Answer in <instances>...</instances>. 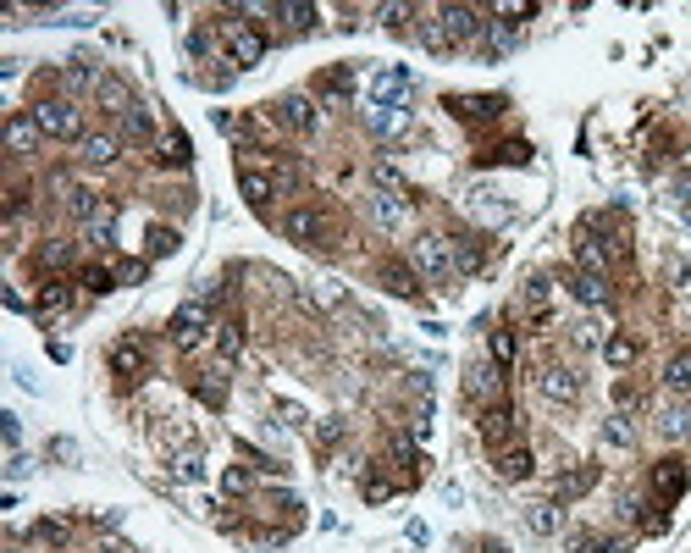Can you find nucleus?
<instances>
[{
    "instance_id": "obj_52",
    "label": "nucleus",
    "mask_w": 691,
    "mask_h": 553,
    "mask_svg": "<svg viewBox=\"0 0 691 553\" xmlns=\"http://www.w3.org/2000/svg\"><path fill=\"white\" fill-rule=\"evenodd\" d=\"M343 437V420H321V443H338Z\"/></svg>"
},
{
    "instance_id": "obj_7",
    "label": "nucleus",
    "mask_w": 691,
    "mask_h": 553,
    "mask_svg": "<svg viewBox=\"0 0 691 553\" xmlns=\"http://www.w3.org/2000/svg\"><path fill=\"white\" fill-rule=\"evenodd\" d=\"M39 144H45V134H39L34 111H12V117H6V150H12V155H34Z\"/></svg>"
},
{
    "instance_id": "obj_8",
    "label": "nucleus",
    "mask_w": 691,
    "mask_h": 553,
    "mask_svg": "<svg viewBox=\"0 0 691 553\" xmlns=\"http://www.w3.org/2000/svg\"><path fill=\"white\" fill-rule=\"evenodd\" d=\"M437 22L448 28V39H453V45L481 34V12H476V6H437Z\"/></svg>"
},
{
    "instance_id": "obj_15",
    "label": "nucleus",
    "mask_w": 691,
    "mask_h": 553,
    "mask_svg": "<svg viewBox=\"0 0 691 553\" xmlns=\"http://www.w3.org/2000/svg\"><path fill=\"white\" fill-rule=\"evenodd\" d=\"M465 211L481 216V221H504V216H509L504 194H492V188H471V194H465Z\"/></svg>"
},
{
    "instance_id": "obj_54",
    "label": "nucleus",
    "mask_w": 691,
    "mask_h": 553,
    "mask_svg": "<svg viewBox=\"0 0 691 553\" xmlns=\"http://www.w3.org/2000/svg\"><path fill=\"white\" fill-rule=\"evenodd\" d=\"M609 443H631V427H625V420H609Z\"/></svg>"
},
{
    "instance_id": "obj_44",
    "label": "nucleus",
    "mask_w": 691,
    "mask_h": 553,
    "mask_svg": "<svg viewBox=\"0 0 691 553\" xmlns=\"http://www.w3.org/2000/svg\"><path fill=\"white\" fill-rule=\"evenodd\" d=\"M67 244H61V238H45V249H39V260H45V266H67Z\"/></svg>"
},
{
    "instance_id": "obj_5",
    "label": "nucleus",
    "mask_w": 691,
    "mask_h": 553,
    "mask_svg": "<svg viewBox=\"0 0 691 553\" xmlns=\"http://www.w3.org/2000/svg\"><path fill=\"white\" fill-rule=\"evenodd\" d=\"M282 233H288L293 244H305V249H315V244L326 238V216H321L315 205H293V211L282 216Z\"/></svg>"
},
{
    "instance_id": "obj_43",
    "label": "nucleus",
    "mask_w": 691,
    "mask_h": 553,
    "mask_svg": "<svg viewBox=\"0 0 691 553\" xmlns=\"http://www.w3.org/2000/svg\"><path fill=\"white\" fill-rule=\"evenodd\" d=\"M315 305L338 310V305H343V282H333V277H326V282H315Z\"/></svg>"
},
{
    "instance_id": "obj_6",
    "label": "nucleus",
    "mask_w": 691,
    "mask_h": 553,
    "mask_svg": "<svg viewBox=\"0 0 691 553\" xmlns=\"http://www.w3.org/2000/svg\"><path fill=\"white\" fill-rule=\"evenodd\" d=\"M537 387H542V399H553V404H575L581 399V371L575 366H542Z\"/></svg>"
},
{
    "instance_id": "obj_27",
    "label": "nucleus",
    "mask_w": 691,
    "mask_h": 553,
    "mask_svg": "<svg viewBox=\"0 0 691 553\" xmlns=\"http://www.w3.org/2000/svg\"><path fill=\"white\" fill-rule=\"evenodd\" d=\"M592 481H598V465H581V471H565V476H558V498H581V493H586Z\"/></svg>"
},
{
    "instance_id": "obj_19",
    "label": "nucleus",
    "mask_w": 691,
    "mask_h": 553,
    "mask_svg": "<svg viewBox=\"0 0 691 553\" xmlns=\"http://www.w3.org/2000/svg\"><path fill=\"white\" fill-rule=\"evenodd\" d=\"M238 188H244V200H249V205H272V194H277V183H272V177H260L255 167H244V172H238Z\"/></svg>"
},
{
    "instance_id": "obj_28",
    "label": "nucleus",
    "mask_w": 691,
    "mask_h": 553,
    "mask_svg": "<svg viewBox=\"0 0 691 553\" xmlns=\"http://www.w3.org/2000/svg\"><path fill=\"white\" fill-rule=\"evenodd\" d=\"M459 117H471V122H481V117H498V100H481V94H459V100H448Z\"/></svg>"
},
{
    "instance_id": "obj_1",
    "label": "nucleus",
    "mask_w": 691,
    "mask_h": 553,
    "mask_svg": "<svg viewBox=\"0 0 691 553\" xmlns=\"http://www.w3.org/2000/svg\"><path fill=\"white\" fill-rule=\"evenodd\" d=\"M34 122H39V134L56 139V144H83V106L78 100H39Z\"/></svg>"
},
{
    "instance_id": "obj_3",
    "label": "nucleus",
    "mask_w": 691,
    "mask_h": 553,
    "mask_svg": "<svg viewBox=\"0 0 691 553\" xmlns=\"http://www.w3.org/2000/svg\"><path fill=\"white\" fill-rule=\"evenodd\" d=\"M172 343L177 349H194V343H205V333H216L211 327V305L205 299H188V305H177V315H172Z\"/></svg>"
},
{
    "instance_id": "obj_11",
    "label": "nucleus",
    "mask_w": 691,
    "mask_h": 553,
    "mask_svg": "<svg viewBox=\"0 0 691 553\" xmlns=\"http://www.w3.org/2000/svg\"><path fill=\"white\" fill-rule=\"evenodd\" d=\"M94 100H100V111H111V117H127V111H134V89H127L122 78H100Z\"/></svg>"
},
{
    "instance_id": "obj_10",
    "label": "nucleus",
    "mask_w": 691,
    "mask_h": 553,
    "mask_svg": "<svg viewBox=\"0 0 691 553\" xmlns=\"http://www.w3.org/2000/svg\"><path fill=\"white\" fill-rule=\"evenodd\" d=\"M277 117H282V127H293V134H315V122H321L305 94H288V100L277 106Z\"/></svg>"
},
{
    "instance_id": "obj_21",
    "label": "nucleus",
    "mask_w": 691,
    "mask_h": 553,
    "mask_svg": "<svg viewBox=\"0 0 691 553\" xmlns=\"http://www.w3.org/2000/svg\"><path fill=\"white\" fill-rule=\"evenodd\" d=\"M498 476L504 481H525L531 476V448H504L498 454Z\"/></svg>"
},
{
    "instance_id": "obj_37",
    "label": "nucleus",
    "mask_w": 691,
    "mask_h": 553,
    "mask_svg": "<svg viewBox=\"0 0 691 553\" xmlns=\"http://www.w3.org/2000/svg\"><path fill=\"white\" fill-rule=\"evenodd\" d=\"M420 45H426V50H437V56L453 45V39H448V28L437 22V12H432V22H420Z\"/></svg>"
},
{
    "instance_id": "obj_9",
    "label": "nucleus",
    "mask_w": 691,
    "mask_h": 553,
    "mask_svg": "<svg viewBox=\"0 0 691 553\" xmlns=\"http://www.w3.org/2000/svg\"><path fill=\"white\" fill-rule=\"evenodd\" d=\"M371 221L382 227V233H399V227L410 221V205H404V194H371Z\"/></svg>"
},
{
    "instance_id": "obj_23",
    "label": "nucleus",
    "mask_w": 691,
    "mask_h": 553,
    "mask_svg": "<svg viewBox=\"0 0 691 553\" xmlns=\"http://www.w3.org/2000/svg\"><path fill=\"white\" fill-rule=\"evenodd\" d=\"M122 134L134 139V144H150V139H155V117H150L144 106H134V111L122 117Z\"/></svg>"
},
{
    "instance_id": "obj_22",
    "label": "nucleus",
    "mask_w": 691,
    "mask_h": 553,
    "mask_svg": "<svg viewBox=\"0 0 691 553\" xmlns=\"http://www.w3.org/2000/svg\"><path fill=\"white\" fill-rule=\"evenodd\" d=\"M652 487H658L664 498H680V493H686V471H680V460H664V465H658V471H652Z\"/></svg>"
},
{
    "instance_id": "obj_26",
    "label": "nucleus",
    "mask_w": 691,
    "mask_h": 553,
    "mask_svg": "<svg viewBox=\"0 0 691 553\" xmlns=\"http://www.w3.org/2000/svg\"><path fill=\"white\" fill-rule=\"evenodd\" d=\"M509 432H514V415H509L504 404H492V410L481 415V437H487V443H498V437H509Z\"/></svg>"
},
{
    "instance_id": "obj_29",
    "label": "nucleus",
    "mask_w": 691,
    "mask_h": 553,
    "mask_svg": "<svg viewBox=\"0 0 691 553\" xmlns=\"http://www.w3.org/2000/svg\"><path fill=\"white\" fill-rule=\"evenodd\" d=\"M73 305V294H67V282H45L39 288V315H61Z\"/></svg>"
},
{
    "instance_id": "obj_24",
    "label": "nucleus",
    "mask_w": 691,
    "mask_h": 553,
    "mask_svg": "<svg viewBox=\"0 0 691 553\" xmlns=\"http://www.w3.org/2000/svg\"><path fill=\"white\" fill-rule=\"evenodd\" d=\"M83 160H89V167H111V160H117V139L111 134H89L83 139Z\"/></svg>"
},
{
    "instance_id": "obj_14",
    "label": "nucleus",
    "mask_w": 691,
    "mask_h": 553,
    "mask_svg": "<svg viewBox=\"0 0 691 553\" xmlns=\"http://www.w3.org/2000/svg\"><path fill=\"white\" fill-rule=\"evenodd\" d=\"M575 260H581V272H592V277H609V260H614V249H609L603 238H586V233H581Z\"/></svg>"
},
{
    "instance_id": "obj_31",
    "label": "nucleus",
    "mask_w": 691,
    "mask_h": 553,
    "mask_svg": "<svg viewBox=\"0 0 691 553\" xmlns=\"http://www.w3.org/2000/svg\"><path fill=\"white\" fill-rule=\"evenodd\" d=\"M172 476H177V481H200V476H205V465H200V448H183V454H172Z\"/></svg>"
},
{
    "instance_id": "obj_4",
    "label": "nucleus",
    "mask_w": 691,
    "mask_h": 553,
    "mask_svg": "<svg viewBox=\"0 0 691 553\" xmlns=\"http://www.w3.org/2000/svg\"><path fill=\"white\" fill-rule=\"evenodd\" d=\"M221 39H227L233 67H260V56H266V39H260L249 22H221Z\"/></svg>"
},
{
    "instance_id": "obj_32",
    "label": "nucleus",
    "mask_w": 691,
    "mask_h": 553,
    "mask_svg": "<svg viewBox=\"0 0 691 553\" xmlns=\"http://www.w3.org/2000/svg\"><path fill=\"white\" fill-rule=\"evenodd\" d=\"M658 427H664V437H686V432H691V404H669Z\"/></svg>"
},
{
    "instance_id": "obj_47",
    "label": "nucleus",
    "mask_w": 691,
    "mask_h": 553,
    "mask_svg": "<svg viewBox=\"0 0 691 553\" xmlns=\"http://www.w3.org/2000/svg\"><path fill=\"white\" fill-rule=\"evenodd\" d=\"M366 498H371V504L393 498V481H387V476H366Z\"/></svg>"
},
{
    "instance_id": "obj_51",
    "label": "nucleus",
    "mask_w": 691,
    "mask_h": 553,
    "mask_svg": "<svg viewBox=\"0 0 691 553\" xmlns=\"http://www.w3.org/2000/svg\"><path fill=\"white\" fill-rule=\"evenodd\" d=\"M61 537H67V526H61V520H45V526H39V542H61Z\"/></svg>"
},
{
    "instance_id": "obj_18",
    "label": "nucleus",
    "mask_w": 691,
    "mask_h": 553,
    "mask_svg": "<svg viewBox=\"0 0 691 553\" xmlns=\"http://www.w3.org/2000/svg\"><path fill=\"white\" fill-rule=\"evenodd\" d=\"M570 294H575L581 305H603V299H609V277H592V272H575V277H570Z\"/></svg>"
},
{
    "instance_id": "obj_34",
    "label": "nucleus",
    "mask_w": 691,
    "mask_h": 553,
    "mask_svg": "<svg viewBox=\"0 0 691 553\" xmlns=\"http://www.w3.org/2000/svg\"><path fill=\"white\" fill-rule=\"evenodd\" d=\"M487 343H492V366H498V371H504V366H514V333H509V327H498Z\"/></svg>"
},
{
    "instance_id": "obj_41",
    "label": "nucleus",
    "mask_w": 691,
    "mask_h": 553,
    "mask_svg": "<svg viewBox=\"0 0 691 553\" xmlns=\"http://www.w3.org/2000/svg\"><path fill=\"white\" fill-rule=\"evenodd\" d=\"M83 288H89V294H111V288H117V272H106V266H83Z\"/></svg>"
},
{
    "instance_id": "obj_2",
    "label": "nucleus",
    "mask_w": 691,
    "mask_h": 553,
    "mask_svg": "<svg viewBox=\"0 0 691 553\" xmlns=\"http://www.w3.org/2000/svg\"><path fill=\"white\" fill-rule=\"evenodd\" d=\"M410 260H415V272H420V277L448 282V272H453V244H448V238H437V233H420V238L410 244Z\"/></svg>"
},
{
    "instance_id": "obj_12",
    "label": "nucleus",
    "mask_w": 691,
    "mask_h": 553,
    "mask_svg": "<svg viewBox=\"0 0 691 553\" xmlns=\"http://www.w3.org/2000/svg\"><path fill=\"white\" fill-rule=\"evenodd\" d=\"M111 371L139 382V376H144V343H139V338H122V343L111 349Z\"/></svg>"
},
{
    "instance_id": "obj_17",
    "label": "nucleus",
    "mask_w": 691,
    "mask_h": 553,
    "mask_svg": "<svg viewBox=\"0 0 691 553\" xmlns=\"http://www.w3.org/2000/svg\"><path fill=\"white\" fill-rule=\"evenodd\" d=\"M404 89H410V73H404V67H382V73L371 78V94H376L382 106H393V100H399Z\"/></svg>"
},
{
    "instance_id": "obj_46",
    "label": "nucleus",
    "mask_w": 691,
    "mask_h": 553,
    "mask_svg": "<svg viewBox=\"0 0 691 553\" xmlns=\"http://www.w3.org/2000/svg\"><path fill=\"white\" fill-rule=\"evenodd\" d=\"M387 288H393V294H415V277L404 266H387Z\"/></svg>"
},
{
    "instance_id": "obj_20",
    "label": "nucleus",
    "mask_w": 691,
    "mask_h": 553,
    "mask_svg": "<svg viewBox=\"0 0 691 553\" xmlns=\"http://www.w3.org/2000/svg\"><path fill=\"white\" fill-rule=\"evenodd\" d=\"M525 526H531L537 537H553L558 526H565V514H558V504H531L525 509Z\"/></svg>"
},
{
    "instance_id": "obj_50",
    "label": "nucleus",
    "mask_w": 691,
    "mask_h": 553,
    "mask_svg": "<svg viewBox=\"0 0 691 553\" xmlns=\"http://www.w3.org/2000/svg\"><path fill=\"white\" fill-rule=\"evenodd\" d=\"M277 415H282V420H288V427H305V410H299V404H288V399H282V404H277Z\"/></svg>"
},
{
    "instance_id": "obj_16",
    "label": "nucleus",
    "mask_w": 691,
    "mask_h": 553,
    "mask_svg": "<svg viewBox=\"0 0 691 553\" xmlns=\"http://www.w3.org/2000/svg\"><path fill=\"white\" fill-rule=\"evenodd\" d=\"M83 227H89V238H94V244H111L117 205H111V200H94V205H89V216H83Z\"/></svg>"
},
{
    "instance_id": "obj_45",
    "label": "nucleus",
    "mask_w": 691,
    "mask_h": 553,
    "mask_svg": "<svg viewBox=\"0 0 691 553\" xmlns=\"http://www.w3.org/2000/svg\"><path fill=\"white\" fill-rule=\"evenodd\" d=\"M410 17H415L410 6H382V22L393 28V34H404V28H410Z\"/></svg>"
},
{
    "instance_id": "obj_36",
    "label": "nucleus",
    "mask_w": 691,
    "mask_h": 553,
    "mask_svg": "<svg viewBox=\"0 0 691 553\" xmlns=\"http://www.w3.org/2000/svg\"><path fill=\"white\" fill-rule=\"evenodd\" d=\"M249 487H255V476H249V471H238V465H227V471H221V493H227V498H244Z\"/></svg>"
},
{
    "instance_id": "obj_49",
    "label": "nucleus",
    "mask_w": 691,
    "mask_h": 553,
    "mask_svg": "<svg viewBox=\"0 0 691 553\" xmlns=\"http://www.w3.org/2000/svg\"><path fill=\"white\" fill-rule=\"evenodd\" d=\"M504 160H514V167H525V160H531V144H520V139H514V144H504Z\"/></svg>"
},
{
    "instance_id": "obj_40",
    "label": "nucleus",
    "mask_w": 691,
    "mask_h": 553,
    "mask_svg": "<svg viewBox=\"0 0 691 553\" xmlns=\"http://www.w3.org/2000/svg\"><path fill=\"white\" fill-rule=\"evenodd\" d=\"M144 244H150V255H155V260H167V255L177 249V233H172V227H150V238H144Z\"/></svg>"
},
{
    "instance_id": "obj_48",
    "label": "nucleus",
    "mask_w": 691,
    "mask_h": 553,
    "mask_svg": "<svg viewBox=\"0 0 691 553\" xmlns=\"http://www.w3.org/2000/svg\"><path fill=\"white\" fill-rule=\"evenodd\" d=\"M614 404L636 415V410H642V393H636V387H625V382H619V387H614Z\"/></svg>"
},
{
    "instance_id": "obj_53",
    "label": "nucleus",
    "mask_w": 691,
    "mask_h": 553,
    "mask_svg": "<svg viewBox=\"0 0 691 553\" xmlns=\"http://www.w3.org/2000/svg\"><path fill=\"white\" fill-rule=\"evenodd\" d=\"M498 17H509V22H520V17H537V6H498Z\"/></svg>"
},
{
    "instance_id": "obj_30",
    "label": "nucleus",
    "mask_w": 691,
    "mask_h": 553,
    "mask_svg": "<svg viewBox=\"0 0 691 553\" xmlns=\"http://www.w3.org/2000/svg\"><path fill=\"white\" fill-rule=\"evenodd\" d=\"M664 382L675 387V393H691V349H680L675 360H669V371H664Z\"/></svg>"
},
{
    "instance_id": "obj_55",
    "label": "nucleus",
    "mask_w": 691,
    "mask_h": 553,
    "mask_svg": "<svg viewBox=\"0 0 691 553\" xmlns=\"http://www.w3.org/2000/svg\"><path fill=\"white\" fill-rule=\"evenodd\" d=\"M481 553H509V548H504V542H487V548H481Z\"/></svg>"
},
{
    "instance_id": "obj_38",
    "label": "nucleus",
    "mask_w": 691,
    "mask_h": 553,
    "mask_svg": "<svg viewBox=\"0 0 691 553\" xmlns=\"http://www.w3.org/2000/svg\"><path fill=\"white\" fill-rule=\"evenodd\" d=\"M160 167H188V139H183V134L160 139Z\"/></svg>"
},
{
    "instance_id": "obj_25",
    "label": "nucleus",
    "mask_w": 691,
    "mask_h": 553,
    "mask_svg": "<svg viewBox=\"0 0 691 553\" xmlns=\"http://www.w3.org/2000/svg\"><path fill=\"white\" fill-rule=\"evenodd\" d=\"M194 393H200V404L221 410V404H227V376H216V371H205V376H194Z\"/></svg>"
},
{
    "instance_id": "obj_33",
    "label": "nucleus",
    "mask_w": 691,
    "mask_h": 553,
    "mask_svg": "<svg viewBox=\"0 0 691 553\" xmlns=\"http://www.w3.org/2000/svg\"><path fill=\"white\" fill-rule=\"evenodd\" d=\"M238 349H244V333L233 327V321H221V327H216V354H221V360H238Z\"/></svg>"
},
{
    "instance_id": "obj_39",
    "label": "nucleus",
    "mask_w": 691,
    "mask_h": 553,
    "mask_svg": "<svg viewBox=\"0 0 691 553\" xmlns=\"http://www.w3.org/2000/svg\"><path fill=\"white\" fill-rule=\"evenodd\" d=\"M277 17H282L288 28H315V17H321V12H315V6H299V0H293V6H277Z\"/></svg>"
},
{
    "instance_id": "obj_35",
    "label": "nucleus",
    "mask_w": 691,
    "mask_h": 553,
    "mask_svg": "<svg viewBox=\"0 0 691 553\" xmlns=\"http://www.w3.org/2000/svg\"><path fill=\"white\" fill-rule=\"evenodd\" d=\"M603 354H609V366H614V371L636 366V343H631V338H609V343H603Z\"/></svg>"
},
{
    "instance_id": "obj_42",
    "label": "nucleus",
    "mask_w": 691,
    "mask_h": 553,
    "mask_svg": "<svg viewBox=\"0 0 691 553\" xmlns=\"http://www.w3.org/2000/svg\"><path fill=\"white\" fill-rule=\"evenodd\" d=\"M548 294H553L548 277H525V305H531V310H548Z\"/></svg>"
},
{
    "instance_id": "obj_13",
    "label": "nucleus",
    "mask_w": 691,
    "mask_h": 553,
    "mask_svg": "<svg viewBox=\"0 0 691 553\" xmlns=\"http://www.w3.org/2000/svg\"><path fill=\"white\" fill-rule=\"evenodd\" d=\"M465 387H471V399H476V404H481V399H487V404H498V399H504V371H498V366H476Z\"/></svg>"
}]
</instances>
